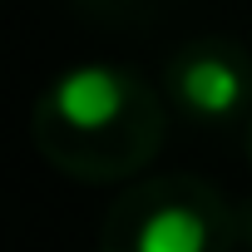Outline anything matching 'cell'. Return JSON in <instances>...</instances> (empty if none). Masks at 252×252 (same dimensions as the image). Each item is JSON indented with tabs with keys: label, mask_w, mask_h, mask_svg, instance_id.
<instances>
[{
	"label": "cell",
	"mask_w": 252,
	"mask_h": 252,
	"mask_svg": "<svg viewBox=\"0 0 252 252\" xmlns=\"http://www.w3.org/2000/svg\"><path fill=\"white\" fill-rule=\"evenodd\" d=\"M168 134L158 89L129 64L84 60L50 79L30 109V139L40 158L74 183L139 178Z\"/></svg>",
	"instance_id": "6da1fadb"
},
{
	"label": "cell",
	"mask_w": 252,
	"mask_h": 252,
	"mask_svg": "<svg viewBox=\"0 0 252 252\" xmlns=\"http://www.w3.org/2000/svg\"><path fill=\"white\" fill-rule=\"evenodd\" d=\"M99 252H237V208L193 173L144 178L109 203Z\"/></svg>",
	"instance_id": "7a4b0ae2"
},
{
	"label": "cell",
	"mask_w": 252,
	"mask_h": 252,
	"mask_svg": "<svg viewBox=\"0 0 252 252\" xmlns=\"http://www.w3.org/2000/svg\"><path fill=\"white\" fill-rule=\"evenodd\" d=\"M168 99L198 124L252 114V55L237 40H193L163 69Z\"/></svg>",
	"instance_id": "3957f363"
},
{
	"label": "cell",
	"mask_w": 252,
	"mask_h": 252,
	"mask_svg": "<svg viewBox=\"0 0 252 252\" xmlns=\"http://www.w3.org/2000/svg\"><path fill=\"white\" fill-rule=\"evenodd\" d=\"M237 252H252V203L237 208Z\"/></svg>",
	"instance_id": "277c9868"
},
{
	"label": "cell",
	"mask_w": 252,
	"mask_h": 252,
	"mask_svg": "<svg viewBox=\"0 0 252 252\" xmlns=\"http://www.w3.org/2000/svg\"><path fill=\"white\" fill-rule=\"evenodd\" d=\"M247 163H252V114H247Z\"/></svg>",
	"instance_id": "5b68a950"
}]
</instances>
